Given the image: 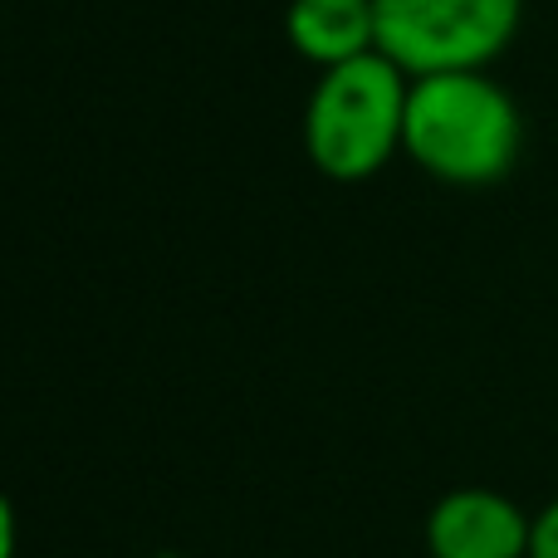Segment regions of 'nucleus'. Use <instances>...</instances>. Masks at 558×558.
Returning a JSON list of instances; mask_svg holds the SVG:
<instances>
[{"mask_svg": "<svg viewBox=\"0 0 558 558\" xmlns=\"http://www.w3.org/2000/svg\"><path fill=\"white\" fill-rule=\"evenodd\" d=\"M402 153L446 186H495L524 153V113L485 69L422 74L407 94Z\"/></svg>", "mask_w": 558, "mask_h": 558, "instance_id": "obj_1", "label": "nucleus"}, {"mask_svg": "<svg viewBox=\"0 0 558 558\" xmlns=\"http://www.w3.org/2000/svg\"><path fill=\"white\" fill-rule=\"evenodd\" d=\"M412 74L383 49L318 74L304 104V153L333 182H367L402 153Z\"/></svg>", "mask_w": 558, "mask_h": 558, "instance_id": "obj_2", "label": "nucleus"}, {"mask_svg": "<svg viewBox=\"0 0 558 558\" xmlns=\"http://www.w3.org/2000/svg\"><path fill=\"white\" fill-rule=\"evenodd\" d=\"M377 49L402 74L490 69L514 45L524 0H373Z\"/></svg>", "mask_w": 558, "mask_h": 558, "instance_id": "obj_3", "label": "nucleus"}, {"mask_svg": "<svg viewBox=\"0 0 558 558\" xmlns=\"http://www.w3.org/2000/svg\"><path fill=\"white\" fill-rule=\"evenodd\" d=\"M422 539L432 558H530L534 514L490 485H461L432 505Z\"/></svg>", "mask_w": 558, "mask_h": 558, "instance_id": "obj_4", "label": "nucleus"}, {"mask_svg": "<svg viewBox=\"0 0 558 558\" xmlns=\"http://www.w3.org/2000/svg\"><path fill=\"white\" fill-rule=\"evenodd\" d=\"M284 39L318 69L348 64L377 49V10L373 0H289Z\"/></svg>", "mask_w": 558, "mask_h": 558, "instance_id": "obj_5", "label": "nucleus"}, {"mask_svg": "<svg viewBox=\"0 0 558 558\" xmlns=\"http://www.w3.org/2000/svg\"><path fill=\"white\" fill-rule=\"evenodd\" d=\"M530 558H558V500H549L539 514H534Z\"/></svg>", "mask_w": 558, "mask_h": 558, "instance_id": "obj_6", "label": "nucleus"}, {"mask_svg": "<svg viewBox=\"0 0 558 558\" xmlns=\"http://www.w3.org/2000/svg\"><path fill=\"white\" fill-rule=\"evenodd\" d=\"M15 549H20V520H15L10 495L0 490V558H15Z\"/></svg>", "mask_w": 558, "mask_h": 558, "instance_id": "obj_7", "label": "nucleus"}, {"mask_svg": "<svg viewBox=\"0 0 558 558\" xmlns=\"http://www.w3.org/2000/svg\"><path fill=\"white\" fill-rule=\"evenodd\" d=\"M147 558H186V554H172V549H167V554H147Z\"/></svg>", "mask_w": 558, "mask_h": 558, "instance_id": "obj_8", "label": "nucleus"}]
</instances>
